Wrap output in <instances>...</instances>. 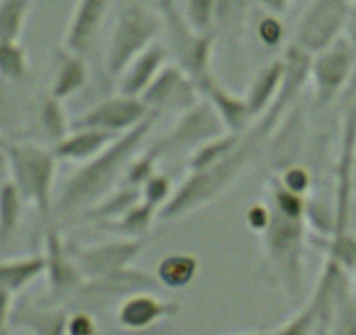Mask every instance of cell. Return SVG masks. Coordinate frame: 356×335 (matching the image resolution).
Masks as SVG:
<instances>
[{
    "label": "cell",
    "instance_id": "obj_1",
    "mask_svg": "<svg viewBox=\"0 0 356 335\" xmlns=\"http://www.w3.org/2000/svg\"><path fill=\"white\" fill-rule=\"evenodd\" d=\"M311 60L313 56L309 53L293 44L286 49L285 58H283L286 67L285 82H283L282 91L275 104L260 117H257L245 131L239 133L236 145L224 159L207 170L191 172L182 186L175 190L166 206L159 211V218L173 220V218L191 213V211L200 210L201 206L225 193L231 183L239 179V175L259 156L269 136L275 133L276 126L282 122L283 115L292 107L302 88L306 86V82L309 81Z\"/></svg>",
    "mask_w": 356,
    "mask_h": 335
},
{
    "label": "cell",
    "instance_id": "obj_2",
    "mask_svg": "<svg viewBox=\"0 0 356 335\" xmlns=\"http://www.w3.org/2000/svg\"><path fill=\"white\" fill-rule=\"evenodd\" d=\"M157 119L159 114L152 112L138 126L115 136L97 156L81 163V168L65 182L54 204V213L63 218H77L102 197L111 194L112 187L124 177L126 168L149 138Z\"/></svg>",
    "mask_w": 356,
    "mask_h": 335
},
{
    "label": "cell",
    "instance_id": "obj_3",
    "mask_svg": "<svg viewBox=\"0 0 356 335\" xmlns=\"http://www.w3.org/2000/svg\"><path fill=\"white\" fill-rule=\"evenodd\" d=\"M304 220L271 208V222L260 234L267 262L292 300L300 299L304 285Z\"/></svg>",
    "mask_w": 356,
    "mask_h": 335
},
{
    "label": "cell",
    "instance_id": "obj_4",
    "mask_svg": "<svg viewBox=\"0 0 356 335\" xmlns=\"http://www.w3.org/2000/svg\"><path fill=\"white\" fill-rule=\"evenodd\" d=\"M8 168L11 182L19 190L25 203L35 206L37 213L49 224L54 215L53 187L58 159L53 150L33 143H8Z\"/></svg>",
    "mask_w": 356,
    "mask_h": 335
},
{
    "label": "cell",
    "instance_id": "obj_5",
    "mask_svg": "<svg viewBox=\"0 0 356 335\" xmlns=\"http://www.w3.org/2000/svg\"><path fill=\"white\" fill-rule=\"evenodd\" d=\"M161 26L166 35V51L175 58L194 82H201L211 75V58H213V32H200L187 22L184 11L175 0H159Z\"/></svg>",
    "mask_w": 356,
    "mask_h": 335
},
{
    "label": "cell",
    "instance_id": "obj_6",
    "mask_svg": "<svg viewBox=\"0 0 356 335\" xmlns=\"http://www.w3.org/2000/svg\"><path fill=\"white\" fill-rule=\"evenodd\" d=\"M163 30L161 18L140 4H129L118 15L107 49V72L121 77L136 56L156 42Z\"/></svg>",
    "mask_w": 356,
    "mask_h": 335
},
{
    "label": "cell",
    "instance_id": "obj_7",
    "mask_svg": "<svg viewBox=\"0 0 356 335\" xmlns=\"http://www.w3.org/2000/svg\"><path fill=\"white\" fill-rule=\"evenodd\" d=\"M222 133H225V128L217 112L208 101H200L193 108L180 114L177 124L157 142H154L145 152L156 163H159L163 157L177 156L180 152L191 154L194 149L215 136H220Z\"/></svg>",
    "mask_w": 356,
    "mask_h": 335
},
{
    "label": "cell",
    "instance_id": "obj_8",
    "mask_svg": "<svg viewBox=\"0 0 356 335\" xmlns=\"http://www.w3.org/2000/svg\"><path fill=\"white\" fill-rule=\"evenodd\" d=\"M349 15V0H313L297 23L292 44L311 56L321 53L339 40L341 32L348 26Z\"/></svg>",
    "mask_w": 356,
    "mask_h": 335
},
{
    "label": "cell",
    "instance_id": "obj_9",
    "mask_svg": "<svg viewBox=\"0 0 356 335\" xmlns=\"http://www.w3.org/2000/svg\"><path fill=\"white\" fill-rule=\"evenodd\" d=\"M145 245V238H115L98 245L68 243V250L84 279H93L133 265Z\"/></svg>",
    "mask_w": 356,
    "mask_h": 335
},
{
    "label": "cell",
    "instance_id": "obj_10",
    "mask_svg": "<svg viewBox=\"0 0 356 335\" xmlns=\"http://www.w3.org/2000/svg\"><path fill=\"white\" fill-rule=\"evenodd\" d=\"M197 84L178 67V65H164L152 84L140 97L150 112L156 114H184L194 105L200 104Z\"/></svg>",
    "mask_w": 356,
    "mask_h": 335
},
{
    "label": "cell",
    "instance_id": "obj_11",
    "mask_svg": "<svg viewBox=\"0 0 356 335\" xmlns=\"http://www.w3.org/2000/svg\"><path fill=\"white\" fill-rule=\"evenodd\" d=\"M44 276L49 285V299L58 300L77 293L84 283V276L79 271L74 257L70 255L68 243L61 236L60 229L51 224L44 236Z\"/></svg>",
    "mask_w": 356,
    "mask_h": 335
},
{
    "label": "cell",
    "instance_id": "obj_12",
    "mask_svg": "<svg viewBox=\"0 0 356 335\" xmlns=\"http://www.w3.org/2000/svg\"><path fill=\"white\" fill-rule=\"evenodd\" d=\"M152 112L145 107L140 98L121 93L119 97L107 98L86 111L75 121L74 126L75 128L100 129V131H107L118 136L138 126Z\"/></svg>",
    "mask_w": 356,
    "mask_h": 335
},
{
    "label": "cell",
    "instance_id": "obj_13",
    "mask_svg": "<svg viewBox=\"0 0 356 335\" xmlns=\"http://www.w3.org/2000/svg\"><path fill=\"white\" fill-rule=\"evenodd\" d=\"M355 53L348 40H335L332 46L314 54L309 79L314 84V98L320 107L330 104L353 68Z\"/></svg>",
    "mask_w": 356,
    "mask_h": 335
},
{
    "label": "cell",
    "instance_id": "obj_14",
    "mask_svg": "<svg viewBox=\"0 0 356 335\" xmlns=\"http://www.w3.org/2000/svg\"><path fill=\"white\" fill-rule=\"evenodd\" d=\"M161 285L156 276L143 269L128 265L124 269L100 276V278L84 279L77 295L89 304H107L111 300H122L138 292H156Z\"/></svg>",
    "mask_w": 356,
    "mask_h": 335
},
{
    "label": "cell",
    "instance_id": "obj_15",
    "mask_svg": "<svg viewBox=\"0 0 356 335\" xmlns=\"http://www.w3.org/2000/svg\"><path fill=\"white\" fill-rule=\"evenodd\" d=\"M180 313V304L164 300L154 292H138L119 302L118 323L128 332H145L156 328L161 321L171 320Z\"/></svg>",
    "mask_w": 356,
    "mask_h": 335
},
{
    "label": "cell",
    "instance_id": "obj_16",
    "mask_svg": "<svg viewBox=\"0 0 356 335\" xmlns=\"http://www.w3.org/2000/svg\"><path fill=\"white\" fill-rule=\"evenodd\" d=\"M111 2L112 0H77L65 33L67 49L81 56H86L93 49Z\"/></svg>",
    "mask_w": 356,
    "mask_h": 335
},
{
    "label": "cell",
    "instance_id": "obj_17",
    "mask_svg": "<svg viewBox=\"0 0 356 335\" xmlns=\"http://www.w3.org/2000/svg\"><path fill=\"white\" fill-rule=\"evenodd\" d=\"M197 90L203 97H207L208 104L217 112L225 131L241 133L253 122L246 98L231 93L215 79L213 74L197 82Z\"/></svg>",
    "mask_w": 356,
    "mask_h": 335
},
{
    "label": "cell",
    "instance_id": "obj_18",
    "mask_svg": "<svg viewBox=\"0 0 356 335\" xmlns=\"http://www.w3.org/2000/svg\"><path fill=\"white\" fill-rule=\"evenodd\" d=\"M285 74L286 67L283 60L271 61L257 72L252 84H250V90L245 95L253 121L275 104L280 91H282L283 82H285Z\"/></svg>",
    "mask_w": 356,
    "mask_h": 335
},
{
    "label": "cell",
    "instance_id": "obj_19",
    "mask_svg": "<svg viewBox=\"0 0 356 335\" xmlns=\"http://www.w3.org/2000/svg\"><path fill=\"white\" fill-rule=\"evenodd\" d=\"M166 47L154 42L149 49L136 56L133 63L126 68L124 74L121 75V93L128 95V97H142L147 88L152 84L154 79L157 77L161 68L166 65Z\"/></svg>",
    "mask_w": 356,
    "mask_h": 335
},
{
    "label": "cell",
    "instance_id": "obj_20",
    "mask_svg": "<svg viewBox=\"0 0 356 335\" xmlns=\"http://www.w3.org/2000/svg\"><path fill=\"white\" fill-rule=\"evenodd\" d=\"M119 136V135H118ZM115 135L93 128H75L65 138L53 145V154L58 161H72V163H86L91 157L105 149Z\"/></svg>",
    "mask_w": 356,
    "mask_h": 335
},
{
    "label": "cell",
    "instance_id": "obj_21",
    "mask_svg": "<svg viewBox=\"0 0 356 335\" xmlns=\"http://www.w3.org/2000/svg\"><path fill=\"white\" fill-rule=\"evenodd\" d=\"M67 311L53 306H19L11 318V325L32 335H67Z\"/></svg>",
    "mask_w": 356,
    "mask_h": 335
},
{
    "label": "cell",
    "instance_id": "obj_22",
    "mask_svg": "<svg viewBox=\"0 0 356 335\" xmlns=\"http://www.w3.org/2000/svg\"><path fill=\"white\" fill-rule=\"evenodd\" d=\"M88 77L89 72L84 56L63 47L56 54V72L49 95L61 101L68 100L86 86Z\"/></svg>",
    "mask_w": 356,
    "mask_h": 335
},
{
    "label": "cell",
    "instance_id": "obj_23",
    "mask_svg": "<svg viewBox=\"0 0 356 335\" xmlns=\"http://www.w3.org/2000/svg\"><path fill=\"white\" fill-rule=\"evenodd\" d=\"M44 271H46V262L42 254L0 261V286L18 295L40 276H44Z\"/></svg>",
    "mask_w": 356,
    "mask_h": 335
},
{
    "label": "cell",
    "instance_id": "obj_24",
    "mask_svg": "<svg viewBox=\"0 0 356 335\" xmlns=\"http://www.w3.org/2000/svg\"><path fill=\"white\" fill-rule=\"evenodd\" d=\"M140 199H142V193H140L138 187L126 186L124 189H119L115 193H111L105 197H102L97 204L88 208L75 220L91 222V224L97 225L107 224V222H112L121 217V215H124Z\"/></svg>",
    "mask_w": 356,
    "mask_h": 335
},
{
    "label": "cell",
    "instance_id": "obj_25",
    "mask_svg": "<svg viewBox=\"0 0 356 335\" xmlns=\"http://www.w3.org/2000/svg\"><path fill=\"white\" fill-rule=\"evenodd\" d=\"M200 271V261L193 254H170L161 259L156 265V278L161 286L180 290L189 286Z\"/></svg>",
    "mask_w": 356,
    "mask_h": 335
},
{
    "label": "cell",
    "instance_id": "obj_26",
    "mask_svg": "<svg viewBox=\"0 0 356 335\" xmlns=\"http://www.w3.org/2000/svg\"><path fill=\"white\" fill-rule=\"evenodd\" d=\"M156 217H159V210L140 199L124 215H121L115 220L107 222V224L98 225V227L118 236V238H145L152 229Z\"/></svg>",
    "mask_w": 356,
    "mask_h": 335
},
{
    "label": "cell",
    "instance_id": "obj_27",
    "mask_svg": "<svg viewBox=\"0 0 356 335\" xmlns=\"http://www.w3.org/2000/svg\"><path fill=\"white\" fill-rule=\"evenodd\" d=\"M25 199L11 180L0 183V246H6L19 227Z\"/></svg>",
    "mask_w": 356,
    "mask_h": 335
},
{
    "label": "cell",
    "instance_id": "obj_28",
    "mask_svg": "<svg viewBox=\"0 0 356 335\" xmlns=\"http://www.w3.org/2000/svg\"><path fill=\"white\" fill-rule=\"evenodd\" d=\"M238 135L239 133L225 131L222 133L220 136H215V138L208 140L203 145L194 149L193 152L189 154V159H187L189 172H201V170L215 166L218 161H222L229 152H231L232 147L236 145Z\"/></svg>",
    "mask_w": 356,
    "mask_h": 335
},
{
    "label": "cell",
    "instance_id": "obj_29",
    "mask_svg": "<svg viewBox=\"0 0 356 335\" xmlns=\"http://www.w3.org/2000/svg\"><path fill=\"white\" fill-rule=\"evenodd\" d=\"M32 0H0V42H16L22 37Z\"/></svg>",
    "mask_w": 356,
    "mask_h": 335
},
{
    "label": "cell",
    "instance_id": "obj_30",
    "mask_svg": "<svg viewBox=\"0 0 356 335\" xmlns=\"http://www.w3.org/2000/svg\"><path fill=\"white\" fill-rule=\"evenodd\" d=\"M327 332L328 335H356V299L349 292L348 283L339 290Z\"/></svg>",
    "mask_w": 356,
    "mask_h": 335
},
{
    "label": "cell",
    "instance_id": "obj_31",
    "mask_svg": "<svg viewBox=\"0 0 356 335\" xmlns=\"http://www.w3.org/2000/svg\"><path fill=\"white\" fill-rule=\"evenodd\" d=\"M29 54L19 40L0 42V81L23 82L29 77Z\"/></svg>",
    "mask_w": 356,
    "mask_h": 335
},
{
    "label": "cell",
    "instance_id": "obj_32",
    "mask_svg": "<svg viewBox=\"0 0 356 335\" xmlns=\"http://www.w3.org/2000/svg\"><path fill=\"white\" fill-rule=\"evenodd\" d=\"M40 124H42L46 136L53 140V143L65 138L70 133V124H68L63 101L47 95L40 104Z\"/></svg>",
    "mask_w": 356,
    "mask_h": 335
},
{
    "label": "cell",
    "instance_id": "obj_33",
    "mask_svg": "<svg viewBox=\"0 0 356 335\" xmlns=\"http://www.w3.org/2000/svg\"><path fill=\"white\" fill-rule=\"evenodd\" d=\"M318 330H320V316H318L314 304L309 300L290 320L280 325L273 332V335H316Z\"/></svg>",
    "mask_w": 356,
    "mask_h": 335
},
{
    "label": "cell",
    "instance_id": "obj_34",
    "mask_svg": "<svg viewBox=\"0 0 356 335\" xmlns=\"http://www.w3.org/2000/svg\"><path fill=\"white\" fill-rule=\"evenodd\" d=\"M187 22L200 32H211L218 15V0H184Z\"/></svg>",
    "mask_w": 356,
    "mask_h": 335
},
{
    "label": "cell",
    "instance_id": "obj_35",
    "mask_svg": "<svg viewBox=\"0 0 356 335\" xmlns=\"http://www.w3.org/2000/svg\"><path fill=\"white\" fill-rule=\"evenodd\" d=\"M140 193H142V199L145 203H149L150 206L161 211L166 206L168 201L171 199V196H173V182H171V179L168 175L156 172L142 183Z\"/></svg>",
    "mask_w": 356,
    "mask_h": 335
},
{
    "label": "cell",
    "instance_id": "obj_36",
    "mask_svg": "<svg viewBox=\"0 0 356 335\" xmlns=\"http://www.w3.org/2000/svg\"><path fill=\"white\" fill-rule=\"evenodd\" d=\"M255 30L260 42L266 47H269V49L280 47L282 46L283 39H285V25H283V22L280 19L278 15L266 13V15L259 19Z\"/></svg>",
    "mask_w": 356,
    "mask_h": 335
},
{
    "label": "cell",
    "instance_id": "obj_37",
    "mask_svg": "<svg viewBox=\"0 0 356 335\" xmlns=\"http://www.w3.org/2000/svg\"><path fill=\"white\" fill-rule=\"evenodd\" d=\"M156 166L157 163L149 156L147 152L142 154H136L133 157V161L129 163V166L126 168V173H124V180H126V186H131V187H142V183L145 182L149 177H152L156 173Z\"/></svg>",
    "mask_w": 356,
    "mask_h": 335
},
{
    "label": "cell",
    "instance_id": "obj_38",
    "mask_svg": "<svg viewBox=\"0 0 356 335\" xmlns=\"http://www.w3.org/2000/svg\"><path fill=\"white\" fill-rule=\"evenodd\" d=\"M278 182L282 183L285 189H289L290 193L299 194V196H306L307 189L311 186V177L304 166L299 164H290L282 172V175L278 177Z\"/></svg>",
    "mask_w": 356,
    "mask_h": 335
},
{
    "label": "cell",
    "instance_id": "obj_39",
    "mask_svg": "<svg viewBox=\"0 0 356 335\" xmlns=\"http://www.w3.org/2000/svg\"><path fill=\"white\" fill-rule=\"evenodd\" d=\"M330 259L341 265H348L356 276V243L348 238H337L330 246Z\"/></svg>",
    "mask_w": 356,
    "mask_h": 335
},
{
    "label": "cell",
    "instance_id": "obj_40",
    "mask_svg": "<svg viewBox=\"0 0 356 335\" xmlns=\"http://www.w3.org/2000/svg\"><path fill=\"white\" fill-rule=\"evenodd\" d=\"M67 335H98V325L89 311L68 314Z\"/></svg>",
    "mask_w": 356,
    "mask_h": 335
},
{
    "label": "cell",
    "instance_id": "obj_41",
    "mask_svg": "<svg viewBox=\"0 0 356 335\" xmlns=\"http://www.w3.org/2000/svg\"><path fill=\"white\" fill-rule=\"evenodd\" d=\"M246 225L257 234H262L271 222V208L266 203H253L246 210Z\"/></svg>",
    "mask_w": 356,
    "mask_h": 335
},
{
    "label": "cell",
    "instance_id": "obj_42",
    "mask_svg": "<svg viewBox=\"0 0 356 335\" xmlns=\"http://www.w3.org/2000/svg\"><path fill=\"white\" fill-rule=\"evenodd\" d=\"M15 297L11 290L0 286V335H8L11 327L13 311H15Z\"/></svg>",
    "mask_w": 356,
    "mask_h": 335
},
{
    "label": "cell",
    "instance_id": "obj_43",
    "mask_svg": "<svg viewBox=\"0 0 356 335\" xmlns=\"http://www.w3.org/2000/svg\"><path fill=\"white\" fill-rule=\"evenodd\" d=\"M259 4L271 15H283L289 9L290 0H259Z\"/></svg>",
    "mask_w": 356,
    "mask_h": 335
},
{
    "label": "cell",
    "instance_id": "obj_44",
    "mask_svg": "<svg viewBox=\"0 0 356 335\" xmlns=\"http://www.w3.org/2000/svg\"><path fill=\"white\" fill-rule=\"evenodd\" d=\"M8 143L9 140H6V136L2 135V131H0V168L8 166Z\"/></svg>",
    "mask_w": 356,
    "mask_h": 335
},
{
    "label": "cell",
    "instance_id": "obj_45",
    "mask_svg": "<svg viewBox=\"0 0 356 335\" xmlns=\"http://www.w3.org/2000/svg\"><path fill=\"white\" fill-rule=\"evenodd\" d=\"M234 335H273V332H243V334H234Z\"/></svg>",
    "mask_w": 356,
    "mask_h": 335
},
{
    "label": "cell",
    "instance_id": "obj_46",
    "mask_svg": "<svg viewBox=\"0 0 356 335\" xmlns=\"http://www.w3.org/2000/svg\"><path fill=\"white\" fill-rule=\"evenodd\" d=\"M4 101V90H2V81H0V104Z\"/></svg>",
    "mask_w": 356,
    "mask_h": 335
},
{
    "label": "cell",
    "instance_id": "obj_47",
    "mask_svg": "<svg viewBox=\"0 0 356 335\" xmlns=\"http://www.w3.org/2000/svg\"><path fill=\"white\" fill-rule=\"evenodd\" d=\"M316 335H328V332L327 330H318Z\"/></svg>",
    "mask_w": 356,
    "mask_h": 335
}]
</instances>
